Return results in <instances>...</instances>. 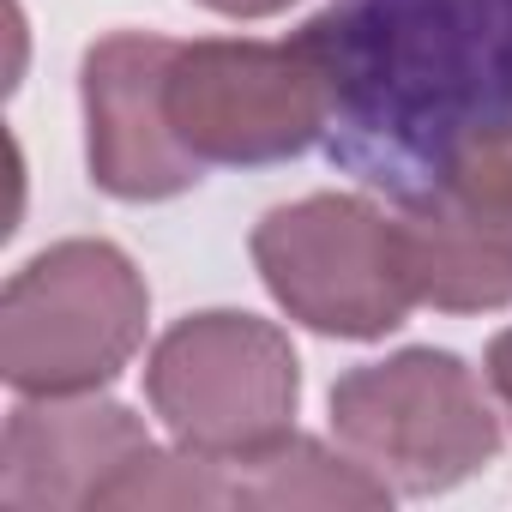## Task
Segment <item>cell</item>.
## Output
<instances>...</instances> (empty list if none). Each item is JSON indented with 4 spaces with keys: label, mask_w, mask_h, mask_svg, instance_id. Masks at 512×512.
Returning <instances> with one entry per match:
<instances>
[{
    "label": "cell",
    "mask_w": 512,
    "mask_h": 512,
    "mask_svg": "<svg viewBox=\"0 0 512 512\" xmlns=\"http://www.w3.org/2000/svg\"><path fill=\"white\" fill-rule=\"evenodd\" d=\"M145 320V272L115 241H55L0 290V380L19 398L97 392L139 356Z\"/></svg>",
    "instance_id": "cell-1"
},
{
    "label": "cell",
    "mask_w": 512,
    "mask_h": 512,
    "mask_svg": "<svg viewBox=\"0 0 512 512\" xmlns=\"http://www.w3.org/2000/svg\"><path fill=\"white\" fill-rule=\"evenodd\" d=\"M247 253L272 302L320 338L374 344L416 308L404 223L362 193H308L272 205L253 223Z\"/></svg>",
    "instance_id": "cell-2"
},
{
    "label": "cell",
    "mask_w": 512,
    "mask_h": 512,
    "mask_svg": "<svg viewBox=\"0 0 512 512\" xmlns=\"http://www.w3.org/2000/svg\"><path fill=\"white\" fill-rule=\"evenodd\" d=\"M145 398L175 446L229 464L296 434L302 362L272 320L205 308L151 344Z\"/></svg>",
    "instance_id": "cell-3"
},
{
    "label": "cell",
    "mask_w": 512,
    "mask_h": 512,
    "mask_svg": "<svg viewBox=\"0 0 512 512\" xmlns=\"http://www.w3.org/2000/svg\"><path fill=\"white\" fill-rule=\"evenodd\" d=\"M332 434L392 494H446L494 464L500 416L452 350H398L332 386Z\"/></svg>",
    "instance_id": "cell-4"
},
{
    "label": "cell",
    "mask_w": 512,
    "mask_h": 512,
    "mask_svg": "<svg viewBox=\"0 0 512 512\" xmlns=\"http://www.w3.org/2000/svg\"><path fill=\"white\" fill-rule=\"evenodd\" d=\"M169 127L205 163L266 169L302 157L332 115V61L320 37L253 43V37H205L175 43L169 61Z\"/></svg>",
    "instance_id": "cell-5"
},
{
    "label": "cell",
    "mask_w": 512,
    "mask_h": 512,
    "mask_svg": "<svg viewBox=\"0 0 512 512\" xmlns=\"http://www.w3.org/2000/svg\"><path fill=\"white\" fill-rule=\"evenodd\" d=\"M169 61H175V43L151 31L97 37L79 61L85 163L109 199L157 205V199H181L205 175V163L169 127V103H163Z\"/></svg>",
    "instance_id": "cell-6"
},
{
    "label": "cell",
    "mask_w": 512,
    "mask_h": 512,
    "mask_svg": "<svg viewBox=\"0 0 512 512\" xmlns=\"http://www.w3.org/2000/svg\"><path fill=\"white\" fill-rule=\"evenodd\" d=\"M151 452L145 422L97 392L19 398L0 434V506L7 512H79Z\"/></svg>",
    "instance_id": "cell-7"
},
{
    "label": "cell",
    "mask_w": 512,
    "mask_h": 512,
    "mask_svg": "<svg viewBox=\"0 0 512 512\" xmlns=\"http://www.w3.org/2000/svg\"><path fill=\"white\" fill-rule=\"evenodd\" d=\"M404 260L422 308L494 314L512 308V205L428 193L404 217Z\"/></svg>",
    "instance_id": "cell-8"
},
{
    "label": "cell",
    "mask_w": 512,
    "mask_h": 512,
    "mask_svg": "<svg viewBox=\"0 0 512 512\" xmlns=\"http://www.w3.org/2000/svg\"><path fill=\"white\" fill-rule=\"evenodd\" d=\"M229 506H338V512H374L392 500V488L356 464L350 452H332L308 434H284L278 446L229 458L223 464Z\"/></svg>",
    "instance_id": "cell-9"
},
{
    "label": "cell",
    "mask_w": 512,
    "mask_h": 512,
    "mask_svg": "<svg viewBox=\"0 0 512 512\" xmlns=\"http://www.w3.org/2000/svg\"><path fill=\"white\" fill-rule=\"evenodd\" d=\"M440 187L458 199H476V205H512V115L458 133Z\"/></svg>",
    "instance_id": "cell-10"
},
{
    "label": "cell",
    "mask_w": 512,
    "mask_h": 512,
    "mask_svg": "<svg viewBox=\"0 0 512 512\" xmlns=\"http://www.w3.org/2000/svg\"><path fill=\"white\" fill-rule=\"evenodd\" d=\"M482 374H488V386H494V398H500V410H506V422H512V326L488 338Z\"/></svg>",
    "instance_id": "cell-11"
},
{
    "label": "cell",
    "mask_w": 512,
    "mask_h": 512,
    "mask_svg": "<svg viewBox=\"0 0 512 512\" xmlns=\"http://www.w3.org/2000/svg\"><path fill=\"white\" fill-rule=\"evenodd\" d=\"M205 13H217V19H278V13H290L296 0H199Z\"/></svg>",
    "instance_id": "cell-12"
}]
</instances>
